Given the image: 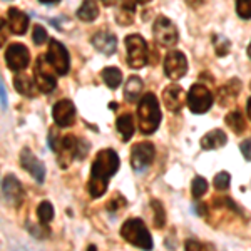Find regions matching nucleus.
Instances as JSON below:
<instances>
[{
    "label": "nucleus",
    "instance_id": "8",
    "mask_svg": "<svg viewBox=\"0 0 251 251\" xmlns=\"http://www.w3.org/2000/svg\"><path fill=\"white\" fill-rule=\"evenodd\" d=\"M46 57L59 75H66L69 72V67H71V57H69L67 49L64 47V44H60L59 40L52 39L50 42H49Z\"/></svg>",
    "mask_w": 251,
    "mask_h": 251
},
{
    "label": "nucleus",
    "instance_id": "10",
    "mask_svg": "<svg viewBox=\"0 0 251 251\" xmlns=\"http://www.w3.org/2000/svg\"><path fill=\"white\" fill-rule=\"evenodd\" d=\"M30 62V52L24 44H10L5 50V64L10 71L22 72Z\"/></svg>",
    "mask_w": 251,
    "mask_h": 251
},
{
    "label": "nucleus",
    "instance_id": "20",
    "mask_svg": "<svg viewBox=\"0 0 251 251\" xmlns=\"http://www.w3.org/2000/svg\"><path fill=\"white\" fill-rule=\"evenodd\" d=\"M200 143L204 151H213V149H220L228 143V136L221 129H213V131H209L208 134L201 137Z\"/></svg>",
    "mask_w": 251,
    "mask_h": 251
},
{
    "label": "nucleus",
    "instance_id": "32",
    "mask_svg": "<svg viewBox=\"0 0 251 251\" xmlns=\"http://www.w3.org/2000/svg\"><path fill=\"white\" fill-rule=\"evenodd\" d=\"M229 183H231V176H229V173H226V171L218 173L213 181L216 191H226V189L229 188Z\"/></svg>",
    "mask_w": 251,
    "mask_h": 251
},
{
    "label": "nucleus",
    "instance_id": "33",
    "mask_svg": "<svg viewBox=\"0 0 251 251\" xmlns=\"http://www.w3.org/2000/svg\"><path fill=\"white\" fill-rule=\"evenodd\" d=\"M127 206V201L124 200V196L123 194H119V193H116L114 194V198H111L109 200V203H107V211H111V213H114V211H119V209H123Z\"/></svg>",
    "mask_w": 251,
    "mask_h": 251
},
{
    "label": "nucleus",
    "instance_id": "46",
    "mask_svg": "<svg viewBox=\"0 0 251 251\" xmlns=\"http://www.w3.org/2000/svg\"><path fill=\"white\" fill-rule=\"evenodd\" d=\"M250 89H251V84H250Z\"/></svg>",
    "mask_w": 251,
    "mask_h": 251
},
{
    "label": "nucleus",
    "instance_id": "43",
    "mask_svg": "<svg viewBox=\"0 0 251 251\" xmlns=\"http://www.w3.org/2000/svg\"><path fill=\"white\" fill-rule=\"evenodd\" d=\"M40 3H47V5H50V3H59L60 0H39Z\"/></svg>",
    "mask_w": 251,
    "mask_h": 251
},
{
    "label": "nucleus",
    "instance_id": "11",
    "mask_svg": "<svg viewBox=\"0 0 251 251\" xmlns=\"http://www.w3.org/2000/svg\"><path fill=\"white\" fill-rule=\"evenodd\" d=\"M188 72V60L186 55L179 50H169L164 57V74L169 79L177 80L183 79Z\"/></svg>",
    "mask_w": 251,
    "mask_h": 251
},
{
    "label": "nucleus",
    "instance_id": "9",
    "mask_svg": "<svg viewBox=\"0 0 251 251\" xmlns=\"http://www.w3.org/2000/svg\"><path fill=\"white\" fill-rule=\"evenodd\" d=\"M152 35H154L156 42L163 47H171L177 42V39H179L176 25H174L168 17H157L154 20Z\"/></svg>",
    "mask_w": 251,
    "mask_h": 251
},
{
    "label": "nucleus",
    "instance_id": "44",
    "mask_svg": "<svg viewBox=\"0 0 251 251\" xmlns=\"http://www.w3.org/2000/svg\"><path fill=\"white\" fill-rule=\"evenodd\" d=\"M137 3H141V5H143V3H148V2H151V0H136Z\"/></svg>",
    "mask_w": 251,
    "mask_h": 251
},
{
    "label": "nucleus",
    "instance_id": "27",
    "mask_svg": "<svg viewBox=\"0 0 251 251\" xmlns=\"http://www.w3.org/2000/svg\"><path fill=\"white\" fill-rule=\"evenodd\" d=\"M226 124H228V127L231 129L234 134H243V131H245V127H246L245 116H241V112H238V111L229 112V114L226 116Z\"/></svg>",
    "mask_w": 251,
    "mask_h": 251
},
{
    "label": "nucleus",
    "instance_id": "30",
    "mask_svg": "<svg viewBox=\"0 0 251 251\" xmlns=\"http://www.w3.org/2000/svg\"><path fill=\"white\" fill-rule=\"evenodd\" d=\"M213 46L216 50L218 57H225L229 54V49H231V42L225 37V35H214L213 37Z\"/></svg>",
    "mask_w": 251,
    "mask_h": 251
},
{
    "label": "nucleus",
    "instance_id": "37",
    "mask_svg": "<svg viewBox=\"0 0 251 251\" xmlns=\"http://www.w3.org/2000/svg\"><path fill=\"white\" fill-rule=\"evenodd\" d=\"M240 149H241L243 156H245V159L251 161V137H250V139L243 141V143L240 144Z\"/></svg>",
    "mask_w": 251,
    "mask_h": 251
},
{
    "label": "nucleus",
    "instance_id": "12",
    "mask_svg": "<svg viewBox=\"0 0 251 251\" xmlns=\"http://www.w3.org/2000/svg\"><path fill=\"white\" fill-rule=\"evenodd\" d=\"M2 196H3V203L12 206V208H19L24 201V189L22 184L14 174L3 177L2 181Z\"/></svg>",
    "mask_w": 251,
    "mask_h": 251
},
{
    "label": "nucleus",
    "instance_id": "39",
    "mask_svg": "<svg viewBox=\"0 0 251 251\" xmlns=\"http://www.w3.org/2000/svg\"><path fill=\"white\" fill-rule=\"evenodd\" d=\"M0 94H2V109L5 111L7 109V94H5V84L2 80V86H0Z\"/></svg>",
    "mask_w": 251,
    "mask_h": 251
},
{
    "label": "nucleus",
    "instance_id": "17",
    "mask_svg": "<svg viewBox=\"0 0 251 251\" xmlns=\"http://www.w3.org/2000/svg\"><path fill=\"white\" fill-rule=\"evenodd\" d=\"M136 3L132 0H117L116 3V20L119 25H131L134 22Z\"/></svg>",
    "mask_w": 251,
    "mask_h": 251
},
{
    "label": "nucleus",
    "instance_id": "6",
    "mask_svg": "<svg viewBox=\"0 0 251 251\" xmlns=\"http://www.w3.org/2000/svg\"><path fill=\"white\" fill-rule=\"evenodd\" d=\"M213 106V94L203 84H193L188 92V107L194 114H204Z\"/></svg>",
    "mask_w": 251,
    "mask_h": 251
},
{
    "label": "nucleus",
    "instance_id": "22",
    "mask_svg": "<svg viewBox=\"0 0 251 251\" xmlns=\"http://www.w3.org/2000/svg\"><path fill=\"white\" fill-rule=\"evenodd\" d=\"M116 129L117 132H119L121 139L123 141H129L132 136H134V117H132V114H121L119 117H117L116 121Z\"/></svg>",
    "mask_w": 251,
    "mask_h": 251
},
{
    "label": "nucleus",
    "instance_id": "7",
    "mask_svg": "<svg viewBox=\"0 0 251 251\" xmlns=\"http://www.w3.org/2000/svg\"><path fill=\"white\" fill-rule=\"evenodd\" d=\"M156 149L152 143H137L131 149V166L136 173H144L152 163H154Z\"/></svg>",
    "mask_w": 251,
    "mask_h": 251
},
{
    "label": "nucleus",
    "instance_id": "26",
    "mask_svg": "<svg viewBox=\"0 0 251 251\" xmlns=\"http://www.w3.org/2000/svg\"><path fill=\"white\" fill-rule=\"evenodd\" d=\"M102 80L106 82V86L109 89H117L123 82V72L117 67H106L102 69Z\"/></svg>",
    "mask_w": 251,
    "mask_h": 251
},
{
    "label": "nucleus",
    "instance_id": "5",
    "mask_svg": "<svg viewBox=\"0 0 251 251\" xmlns=\"http://www.w3.org/2000/svg\"><path fill=\"white\" fill-rule=\"evenodd\" d=\"M50 62L47 60V57L40 55L35 60V66H34V80H35V86L40 92L44 94H50L55 87H57V79H55L54 72H52Z\"/></svg>",
    "mask_w": 251,
    "mask_h": 251
},
{
    "label": "nucleus",
    "instance_id": "36",
    "mask_svg": "<svg viewBox=\"0 0 251 251\" xmlns=\"http://www.w3.org/2000/svg\"><path fill=\"white\" fill-rule=\"evenodd\" d=\"M236 12L241 19H251V0H236Z\"/></svg>",
    "mask_w": 251,
    "mask_h": 251
},
{
    "label": "nucleus",
    "instance_id": "29",
    "mask_svg": "<svg viewBox=\"0 0 251 251\" xmlns=\"http://www.w3.org/2000/svg\"><path fill=\"white\" fill-rule=\"evenodd\" d=\"M37 218H39L40 225L50 223L52 218H54V206L49 203V201H42V203L37 206Z\"/></svg>",
    "mask_w": 251,
    "mask_h": 251
},
{
    "label": "nucleus",
    "instance_id": "42",
    "mask_svg": "<svg viewBox=\"0 0 251 251\" xmlns=\"http://www.w3.org/2000/svg\"><path fill=\"white\" fill-rule=\"evenodd\" d=\"M100 2H102L104 5L111 7V5H116V3H117V0H100Z\"/></svg>",
    "mask_w": 251,
    "mask_h": 251
},
{
    "label": "nucleus",
    "instance_id": "25",
    "mask_svg": "<svg viewBox=\"0 0 251 251\" xmlns=\"http://www.w3.org/2000/svg\"><path fill=\"white\" fill-rule=\"evenodd\" d=\"M97 15H99V5L96 0H84L77 10V17L82 22H94Z\"/></svg>",
    "mask_w": 251,
    "mask_h": 251
},
{
    "label": "nucleus",
    "instance_id": "40",
    "mask_svg": "<svg viewBox=\"0 0 251 251\" xmlns=\"http://www.w3.org/2000/svg\"><path fill=\"white\" fill-rule=\"evenodd\" d=\"M186 3H188L191 9H198V7H201L204 3V0H186Z\"/></svg>",
    "mask_w": 251,
    "mask_h": 251
},
{
    "label": "nucleus",
    "instance_id": "4",
    "mask_svg": "<svg viewBox=\"0 0 251 251\" xmlns=\"http://www.w3.org/2000/svg\"><path fill=\"white\" fill-rule=\"evenodd\" d=\"M126 52H127V64L132 69H141L149 60V49L146 40L139 34H131L124 40Z\"/></svg>",
    "mask_w": 251,
    "mask_h": 251
},
{
    "label": "nucleus",
    "instance_id": "13",
    "mask_svg": "<svg viewBox=\"0 0 251 251\" xmlns=\"http://www.w3.org/2000/svg\"><path fill=\"white\" fill-rule=\"evenodd\" d=\"M20 166H22L37 183H44V179H46V166H44L42 161L37 159V156H35L29 148H24L22 152H20Z\"/></svg>",
    "mask_w": 251,
    "mask_h": 251
},
{
    "label": "nucleus",
    "instance_id": "28",
    "mask_svg": "<svg viewBox=\"0 0 251 251\" xmlns=\"http://www.w3.org/2000/svg\"><path fill=\"white\" fill-rule=\"evenodd\" d=\"M151 208H152V221H154V228L161 229L166 223V211H164V206L161 201L152 200L151 201Z\"/></svg>",
    "mask_w": 251,
    "mask_h": 251
},
{
    "label": "nucleus",
    "instance_id": "34",
    "mask_svg": "<svg viewBox=\"0 0 251 251\" xmlns=\"http://www.w3.org/2000/svg\"><path fill=\"white\" fill-rule=\"evenodd\" d=\"M60 143H62V137H60L59 129L50 127V131H49V146H50L52 151L57 152L59 148H60Z\"/></svg>",
    "mask_w": 251,
    "mask_h": 251
},
{
    "label": "nucleus",
    "instance_id": "16",
    "mask_svg": "<svg viewBox=\"0 0 251 251\" xmlns=\"http://www.w3.org/2000/svg\"><path fill=\"white\" fill-rule=\"evenodd\" d=\"M79 148H80V141L75 136L66 134L62 136V143L57 151L59 154V164L62 168H67L71 164V161L74 159V156H79Z\"/></svg>",
    "mask_w": 251,
    "mask_h": 251
},
{
    "label": "nucleus",
    "instance_id": "21",
    "mask_svg": "<svg viewBox=\"0 0 251 251\" xmlns=\"http://www.w3.org/2000/svg\"><path fill=\"white\" fill-rule=\"evenodd\" d=\"M241 91V82L238 79H231L229 82H226L225 86L218 92V99H220L221 106H229L236 100V97L240 96Z\"/></svg>",
    "mask_w": 251,
    "mask_h": 251
},
{
    "label": "nucleus",
    "instance_id": "1",
    "mask_svg": "<svg viewBox=\"0 0 251 251\" xmlns=\"http://www.w3.org/2000/svg\"><path fill=\"white\" fill-rule=\"evenodd\" d=\"M119 169V156L114 149H102L97 152L94 163L91 166V177L87 183V191L91 198H100L107 191L109 179Z\"/></svg>",
    "mask_w": 251,
    "mask_h": 251
},
{
    "label": "nucleus",
    "instance_id": "23",
    "mask_svg": "<svg viewBox=\"0 0 251 251\" xmlns=\"http://www.w3.org/2000/svg\"><path fill=\"white\" fill-rule=\"evenodd\" d=\"M143 87H144L143 80L137 77V75H131L124 86V99L127 100V102H137L141 97Z\"/></svg>",
    "mask_w": 251,
    "mask_h": 251
},
{
    "label": "nucleus",
    "instance_id": "18",
    "mask_svg": "<svg viewBox=\"0 0 251 251\" xmlns=\"http://www.w3.org/2000/svg\"><path fill=\"white\" fill-rule=\"evenodd\" d=\"M92 46L99 52H102V54L112 55L117 47V39L111 32H97L94 37H92Z\"/></svg>",
    "mask_w": 251,
    "mask_h": 251
},
{
    "label": "nucleus",
    "instance_id": "19",
    "mask_svg": "<svg viewBox=\"0 0 251 251\" xmlns=\"http://www.w3.org/2000/svg\"><path fill=\"white\" fill-rule=\"evenodd\" d=\"M9 27L15 35L25 34L27 27H29V17H27V14H24V12L19 10L17 7H10L9 9Z\"/></svg>",
    "mask_w": 251,
    "mask_h": 251
},
{
    "label": "nucleus",
    "instance_id": "2",
    "mask_svg": "<svg viewBox=\"0 0 251 251\" xmlns=\"http://www.w3.org/2000/svg\"><path fill=\"white\" fill-rule=\"evenodd\" d=\"M137 123L143 134H152L157 131L161 123V109L154 94H146L137 104Z\"/></svg>",
    "mask_w": 251,
    "mask_h": 251
},
{
    "label": "nucleus",
    "instance_id": "41",
    "mask_svg": "<svg viewBox=\"0 0 251 251\" xmlns=\"http://www.w3.org/2000/svg\"><path fill=\"white\" fill-rule=\"evenodd\" d=\"M246 114H248V119L251 121V97L248 99V102H246Z\"/></svg>",
    "mask_w": 251,
    "mask_h": 251
},
{
    "label": "nucleus",
    "instance_id": "14",
    "mask_svg": "<svg viewBox=\"0 0 251 251\" xmlns=\"http://www.w3.org/2000/svg\"><path fill=\"white\" fill-rule=\"evenodd\" d=\"M163 102L168 111L177 112L181 111L184 106V102H188V96L183 91V87L177 86V84H171V86H166L163 91Z\"/></svg>",
    "mask_w": 251,
    "mask_h": 251
},
{
    "label": "nucleus",
    "instance_id": "31",
    "mask_svg": "<svg viewBox=\"0 0 251 251\" xmlns=\"http://www.w3.org/2000/svg\"><path fill=\"white\" fill-rule=\"evenodd\" d=\"M208 191V181L201 176H196L193 179V184H191V193L196 200H200L201 196H204V193Z\"/></svg>",
    "mask_w": 251,
    "mask_h": 251
},
{
    "label": "nucleus",
    "instance_id": "38",
    "mask_svg": "<svg viewBox=\"0 0 251 251\" xmlns=\"http://www.w3.org/2000/svg\"><path fill=\"white\" fill-rule=\"evenodd\" d=\"M184 248L186 250H208V245L200 241H194V240H188L184 243Z\"/></svg>",
    "mask_w": 251,
    "mask_h": 251
},
{
    "label": "nucleus",
    "instance_id": "24",
    "mask_svg": "<svg viewBox=\"0 0 251 251\" xmlns=\"http://www.w3.org/2000/svg\"><path fill=\"white\" fill-rule=\"evenodd\" d=\"M14 86H15V89H17L19 94H22L25 97H34L35 96V86H34V80H32L30 75L17 74L14 77Z\"/></svg>",
    "mask_w": 251,
    "mask_h": 251
},
{
    "label": "nucleus",
    "instance_id": "3",
    "mask_svg": "<svg viewBox=\"0 0 251 251\" xmlns=\"http://www.w3.org/2000/svg\"><path fill=\"white\" fill-rule=\"evenodd\" d=\"M121 236L129 245L141 250H151L154 246L149 229L146 228L143 220H137V218H131V220L124 221L123 228H121Z\"/></svg>",
    "mask_w": 251,
    "mask_h": 251
},
{
    "label": "nucleus",
    "instance_id": "45",
    "mask_svg": "<svg viewBox=\"0 0 251 251\" xmlns=\"http://www.w3.org/2000/svg\"><path fill=\"white\" fill-rule=\"evenodd\" d=\"M248 57L251 59V44H250V46H248Z\"/></svg>",
    "mask_w": 251,
    "mask_h": 251
},
{
    "label": "nucleus",
    "instance_id": "35",
    "mask_svg": "<svg viewBox=\"0 0 251 251\" xmlns=\"http://www.w3.org/2000/svg\"><path fill=\"white\" fill-rule=\"evenodd\" d=\"M32 40H34L35 46H42V44L47 42V30L44 29L42 25H34V30H32Z\"/></svg>",
    "mask_w": 251,
    "mask_h": 251
},
{
    "label": "nucleus",
    "instance_id": "15",
    "mask_svg": "<svg viewBox=\"0 0 251 251\" xmlns=\"http://www.w3.org/2000/svg\"><path fill=\"white\" fill-rule=\"evenodd\" d=\"M52 117H54V123L57 124L59 127H69V126H72L75 121L74 102L69 99L59 100L54 106V109H52Z\"/></svg>",
    "mask_w": 251,
    "mask_h": 251
}]
</instances>
